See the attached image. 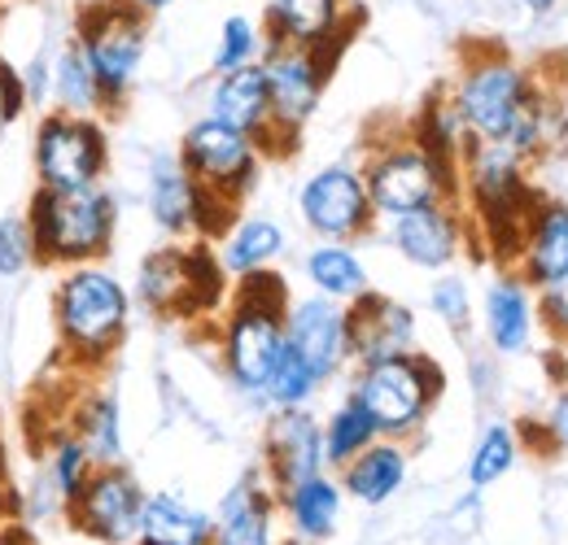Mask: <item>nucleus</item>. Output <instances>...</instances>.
<instances>
[{"mask_svg":"<svg viewBox=\"0 0 568 545\" xmlns=\"http://www.w3.org/2000/svg\"><path fill=\"white\" fill-rule=\"evenodd\" d=\"M324 472V428L302 407L281 410L267 428V476L276 489H293Z\"/></svg>","mask_w":568,"mask_h":545,"instance_id":"16","label":"nucleus"},{"mask_svg":"<svg viewBox=\"0 0 568 545\" xmlns=\"http://www.w3.org/2000/svg\"><path fill=\"white\" fill-rule=\"evenodd\" d=\"M284 511H288V524L297 537L324 542V537H333L337 515H342V484L328 480L324 472L302 480V484L284 489Z\"/></svg>","mask_w":568,"mask_h":545,"instance_id":"26","label":"nucleus"},{"mask_svg":"<svg viewBox=\"0 0 568 545\" xmlns=\"http://www.w3.org/2000/svg\"><path fill=\"white\" fill-rule=\"evenodd\" d=\"M428 301H433V315H442L450 328L468 323V288H464V279H437Z\"/></svg>","mask_w":568,"mask_h":545,"instance_id":"37","label":"nucleus"},{"mask_svg":"<svg viewBox=\"0 0 568 545\" xmlns=\"http://www.w3.org/2000/svg\"><path fill=\"white\" fill-rule=\"evenodd\" d=\"M284 341H288V349H293L320 380H328V376L351 358L342 301H328V297L293 301V306L284 310Z\"/></svg>","mask_w":568,"mask_h":545,"instance_id":"14","label":"nucleus"},{"mask_svg":"<svg viewBox=\"0 0 568 545\" xmlns=\"http://www.w3.org/2000/svg\"><path fill=\"white\" fill-rule=\"evenodd\" d=\"M551 432H556V436L568 445V393L556 402V410H551Z\"/></svg>","mask_w":568,"mask_h":545,"instance_id":"40","label":"nucleus"},{"mask_svg":"<svg viewBox=\"0 0 568 545\" xmlns=\"http://www.w3.org/2000/svg\"><path fill=\"white\" fill-rule=\"evenodd\" d=\"M13 511H18V497H13V484H9V463L0 454V528L13 520Z\"/></svg>","mask_w":568,"mask_h":545,"instance_id":"39","label":"nucleus"},{"mask_svg":"<svg viewBox=\"0 0 568 545\" xmlns=\"http://www.w3.org/2000/svg\"><path fill=\"white\" fill-rule=\"evenodd\" d=\"M258 53V27L245 18V13H232L223 27H219V49H214V74H227V70H241L254 62Z\"/></svg>","mask_w":568,"mask_h":545,"instance_id":"34","label":"nucleus"},{"mask_svg":"<svg viewBox=\"0 0 568 545\" xmlns=\"http://www.w3.org/2000/svg\"><path fill=\"white\" fill-rule=\"evenodd\" d=\"M128 315H132V297L97 263L71 267L53 288V328L67 358L79 367H97L114 358L128 332Z\"/></svg>","mask_w":568,"mask_h":545,"instance_id":"1","label":"nucleus"},{"mask_svg":"<svg viewBox=\"0 0 568 545\" xmlns=\"http://www.w3.org/2000/svg\"><path fill=\"white\" fill-rule=\"evenodd\" d=\"M459 240H464V223L455 214V205L437 202L425 209H412V214H398L394 218V245L407 263L416 267H450V258L459 254Z\"/></svg>","mask_w":568,"mask_h":545,"instance_id":"18","label":"nucleus"},{"mask_svg":"<svg viewBox=\"0 0 568 545\" xmlns=\"http://www.w3.org/2000/svg\"><path fill=\"white\" fill-rule=\"evenodd\" d=\"M49 96H53V110H67V114H83V119H101L110 105H105V92L97 83V74L88 66L83 49L67 40L49 66Z\"/></svg>","mask_w":568,"mask_h":545,"instance_id":"24","label":"nucleus"},{"mask_svg":"<svg viewBox=\"0 0 568 545\" xmlns=\"http://www.w3.org/2000/svg\"><path fill=\"white\" fill-rule=\"evenodd\" d=\"M276 502L263 484L245 480L223 497V511L211 528V545H276L272 537Z\"/></svg>","mask_w":568,"mask_h":545,"instance_id":"21","label":"nucleus"},{"mask_svg":"<svg viewBox=\"0 0 568 545\" xmlns=\"http://www.w3.org/2000/svg\"><path fill=\"white\" fill-rule=\"evenodd\" d=\"M534 83L529 74L516 66L503 49H481L464 74L455 83V96H450V110L459 119V127L481 144H503L516 114L525 110Z\"/></svg>","mask_w":568,"mask_h":545,"instance_id":"6","label":"nucleus"},{"mask_svg":"<svg viewBox=\"0 0 568 545\" xmlns=\"http://www.w3.org/2000/svg\"><path fill=\"white\" fill-rule=\"evenodd\" d=\"M284 254V232L272 218H245L236 223L227 236H223V271L232 275H250V271H267L276 258Z\"/></svg>","mask_w":568,"mask_h":545,"instance_id":"29","label":"nucleus"},{"mask_svg":"<svg viewBox=\"0 0 568 545\" xmlns=\"http://www.w3.org/2000/svg\"><path fill=\"white\" fill-rule=\"evenodd\" d=\"M71 40L83 49L88 66H92L101 92H105V105L119 110L123 96L132 92L136 74H141L144 44H149V18L141 9H132L128 0H92V4L79 9Z\"/></svg>","mask_w":568,"mask_h":545,"instance_id":"4","label":"nucleus"},{"mask_svg":"<svg viewBox=\"0 0 568 545\" xmlns=\"http://www.w3.org/2000/svg\"><path fill=\"white\" fill-rule=\"evenodd\" d=\"M442 393V371L425 353H394L363 362L355 380V402L367 410L381 436H407L425 423L433 398Z\"/></svg>","mask_w":568,"mask_h":545,"instance_id":"5","label":"nucleus"},{"mask_svg":"<svg viewBox=\"0 0 568 545\" xmlns=\"http://www.w3.org/2000/svg\"><path fill=\"white\" fill-rule=\"evenodd\" d=\"M511 463H516V441H511V432H507V428H486V436H481L477 450H473L468 480H473L477 489H486V484H495Z\"/></svg>","mask_w":568,"mask_h":545,"instance_id":"35","label":"nucleus"},{"mask_svg":"<svg viewBox=\"0 0 568 545\" xmlns=\"http://www.w3.org/2000/svg\"><path fill=\"white\" fill-rule=\"evenodd\" d=\"M197 209H202V188L184 171L180 153H162L149 166V214L162 232L184 236L197 232Z\"/></svg>","mask_w":568,"mask_h":545,"instance_id":"20","label":"nucleus"},{"mask_svg":"<svg viewBox=\"0 0 568 545\" xmlns=\"http://www.w3.org/2000/svg\"><path fill=\"white\" fill-rule=\"evenodd\" d=\"M40 258H36V236H31V223H27V209L22 214H4L0 218V275H22L31 271Z\"/></svg>","mask_w":568,"mask_h":545,"instance_id":"36","label":"nucleus"},{"mask_svg":"<svg viewBox=\"0 0 568 545\" xmlns=\"http://www.w3.org/2000/svg\"><path fill=\"white\" fill-rule=\"evenodd\" d=\"M27 223H31L40 263L83 267V263H97V258L110 254L119 209H114V197L101 184L74 188V193L36 188V197L27 205Z\"/></svg>","mask_w":568,"mask_h":545,"instance_id":"3","label":"nucleus"},{"mask_svg":"<svg viewBox=\"0 0 568 545\" xmlns=\"http://www.w3.org/2000/svg\"><path fill=\"white\" fill-rule=\"evenodd\" d=\"M214 520L202 515L197 506H189L175 493H153L141 506V528L136 542L141 545H211Z\"/></svg>","mask_w":568,"mask_h":545,"instance_id":"22","label":"nucleus"},{"mask_svg":"<svg viewBox=\"0 0 568 545\" xmlns=\"http://www.w3.org/2000/svg\"><path fill=\"white\" fill-rule=\"evenodd\" d=\"M403 480H407V454L394 441H372L346 463V489H351V497L367 502V506L389 502L403 489Z\"/></svg>","mask_w":568,"mask_h":545,"instance_id":"25","label":"nucleus"},{"mask_svg":"<svg viewBox=\"0 0 568 545\" xmlns=\"http://www.w3.org/2000/svg\"><path fill=\"white\" fill-rule=\"evenodd\" d=\"M520 267L525 279L547 288L556 279L568 275V209L565 205H542L529 223V236H525V249H520Z\"/></svg>","mask_w":568,"mask_h":545,"instance_id":"23","label":"nucleus"},{"mask_svg":"<svg viewBox=\"0 0 568 545\" xmlns=\"http://www.w3.org/2000/svg\"><path fill=\"white\" fill-rule=\"evenodd\" d=\"M306 279L328 301H355V297L367 292V271L355 258V249H346V245H320L306 258Z\"/></svg>","mask_w":568,"mask_h":545,"instance_id":"30","label":"nucleus"},{"mask_svg":"<svg viewBox=\"0 0 568 545\" xmlns=\"http://www.w3.org/2000/svg\"><path fill=\"white\" fill-rule=\"evenodd\" d=\"M136 292L153 315H166V319L206 315L223 292V267L214 263L206 245H193V249L166 245L141 263Z\"/></svg>","mask_w":568,"mask_h":545,"instance_id":"8","label":"nucleus"},{"mask_svg":"<svg viewBox=\"0 0 568 545\" xmlns=\"http://www.w3.org/2000/svg\"><path fill=\"white\" fill-rule=\"evenodd\" d=\"M363 184H367V197H372L376 214L398 218V214L446 202V193L455 184V166L437 162L420 140H403V144H389L385 153H376L367 162Z\"/></svg>","mask_w":568,"mask_h":545,"instance_id":"10","label":"nucleus"},{"mask_svg":"<svg viewBox=\"0 0 568 545\" xmlns=\"http://www.w3.org/2000/svg\"><path fill=\"white\" fill-rule=\"evenodd\" d=\"M376 436H381V432H376V423H372V419H367V410L351 398L346 407L333 410V419H328V428H324V463L346 467L358 450H367Z\"/></svg>","mask_w":568,"mask_h":545,"instance_id":"31","label":"nucleus"},{"mask_svg":"<svg viewBox=\"0 0 568 545\" xmlns=\"http://www.w3.org/2000/svg\"><path fill=\"white\" fill-rule=\"evenodd\" d=\"M315 389H320V376L284 345L281 362H276V371H272V380H267V389H263V398L272 402V407L281 410H293V407H306L311 398H315Z\"/></svg>","mask_w":568,"mask_h":545,"instance_id":"33","label":"nucleus"},{"mask_svg":"<svg viewBox=\"0 0 568 545\" xmlns=\"http://www.w3.org/2000/svg\"><path fill=\"white\" fill-rule=\"evenodd\" d=\"M346 341H351V358L358 362L412 353L416 349V315L394 297L363 292L346 310Z\"/></svg>","mask_w":568,"mask_h":545,"instance_id":"15","label":"nucleus"},{"mask_svg":"<svg viewBox=\"0 0 568 545\" xmlns=\"http://www.w3.org/2000/svg\"><path fill=\"white\" fill-rule=\"evenodd\" d=\"M297 209L306 218L311 232H320L324 240H355L372 227L376 209L367 197L363 175L351 166H324L315 171L302 193H297Z\"/></svg>","mask_w":568,"mask_h":545,"instance_id":"13","label":"nucleus"},{"mask_svg":"<svg viewBox=\"0 0 568 545\" xmlns=\"http://www.w3.org/2000/svg\"><path fill=\"white\" fill-rule=\"evenodd\" d=\"M333 70V53L320 49H288V44H267L263 74H267V96H272V127L258 140V153L272 148V136L293 140L306 119L315 114L324 83Z\"/></svg>","mask_w":568,"mask_h":545,"instance_id":"11","label":"nucleus"},{"mask_svg":"<svg viewBox=\"0 0 568 545\" xmlns=\"http://www.w3.org/2000/svg\"><path fill=\"white\" fill-rule=\"evenodd\" d=\"M180 162L184 171L193 175V184L219 205L241 202L250 188H254V175H258V144L254 136L219 123V119H202L184 132V144H180Z\"/></svg>","mask_w":568,"mask_h":545,"instance_id":"9","label":"nucleus"},{"mask_svg":"<svg viewBox=\"0 0 568 545\" xmlns=\"http://www.w3.org/2000/svg\"><path fill=\"white\" fill-rule=\"evenodd\" d=\"M71 432L83 441L97 467L123 463V419L110 393H83L79 407L71 410Z\"/></svg>","mask_w":568,"mask_h":545,"instance_id":"27","label":"nucleus"},{"mask_svg":"<svg viewBox=\"0 0 568 545\" xmlns=\"http://www.w3.org/2000/svg\"><path fill=\"white\" fill-rule=\"evenodd\" d=\"M211 119L254 136V144L272 127V96H267V74L263 62H250L241 70L219 74L211 88Z\"/></svg>","mask_w":568,"mask_h":545,"instance_id":"19","label":"nucleus"},{"mask_svg":"<svg viewBox=\"0 0 568 545\" xmlns=\"http://www.w3.org/2000/svg\"><path fill=\"white\" fill-rule=\"evenodd\" d=\"M0 4H4V0H0Z\"/></svg>","mask_w":568,"mask_h":545,"instance_id":"43","label":"nucleus"},{"mask_svg":"<svg viewBox=\"0 0 568 545\" xmlns=\"http://www.w3.org/2000/svg\"><path fill=\"white\" fill-rule=\"evenodd\" d=\"M128 4H132V9H141L144 18H149V13H162V9H171L175 0H128Z\"/></svg>","mask_w":568,"mask_h":545,"instance_id":"41","label":"nucleus"},{"mask_svg":"<svg viewBox=\"0 0 568 545\" xmlns=\"http://www.w3.org/2000/svg\"><path fill=\"white\" fill-rule=\"evenodd\" d=\"M342 40V0H267V44L337 53Z\"/></svg>","mask_w":568,"mask_h":545,"instance_id":"17","label":"nucleus"},{"mask_svg":"<svg viewBox=\"0 0 568 545\" xmlns=\"http://www.w3.org/2000/svg\"><path fill=\"white\" fill-rule=\"evenodd\" d=\"M31 162H36V184L49 193H74V188L101 184L110 166V144H105L101 119L49 110L36 127Z\"/></svg>","mask_w":568,"mask_h":545,"instance_id":"7","label":"nucleus"},{"mask_svg":"<svg viewBox=\"0 0 568 545\" xmlns=\"http://www.w3.org/2000/svg\"><path fill=\"white\" fill-rule=\"evenodd\" d=\"M284 310H288V297H284L281 275H241V288H236V301H232V315L223 328V362H227V376L245 393H263L281 362L284 345H288L284 341Z\"/></svg>","mask_w":568,"mask_h":545,"instance_id":"2","label":"nucleus"},{"mask_svg":"<svg viewBox=\"0 0 568 545\" xmlns=\"http://www.w3.org/2000/svg\"><path fill=\"white\" fill-rule=\"evenodd\" d=\"M141 506V484L132 480V472H123V463H110V467H92L88 472L79 493L67 502V515H71V524L79 533H88V537H97L105 545H123L136 542Z\"/></svg>","mask_w":568,"mask_h":545,"instance_id":"12","label":"nucleus"},{"mask_svg":"<svg viewBox=\"0 0 568 545\" xmlns=\"http://www.w3.org/2000/svg\"><path fill=\"white\" fill-rule=\"evenodd\" d=\"M486 328H490V341L503 353H520L529 345V328H534V306H529V292L520 279H495L490 292H486Z\"/></svg>","mask_w":568,"mask_h":545,"instance_id":"28","label":"nucleus"},{"mask_svg":"<svg viewBox=\"0 0 568 545\" xmlns=\"http://www.w3.org/2000/svg\"><path fill=\"white\" fill-rule=\"evenodd\" d=\"M44 463H49V480H53V489L62 493V502H71L74 493H79V484L88 480V472L97 467L92 454L83 450V441L74 436L71 428H62V432L49 436V445H44Z\"/></svg>","mask_w":568,"mask_h":545,"instance_id":"32","label":"nucleus"},{"mask_svg":"<svg viewBox=\"0 0 568 545\" xmlns=\"http://www.w3.org/2000/svg\"><path fill=\"white\" fill-rule=\"evenodd\" d=\"M542 292H547V297H542V315H547V323L560 328V332L568 337V275L565 279H556V284H547Z\"/></svg>","mask_w":568,"mask_h":545,"instance_id":"38","label":"nucleus"},{"mask_svg":"<svg viewBox=\"0 0 568 545\" xmlns=\"http://www.w3.org/2000/svg\"><path fill=\"white\" fill-rule=\"evenodd\" d=\"M534 13H547V9H556V0H525Z\"/></svg>","mask_w":568,"mask_h":545,"instance_id":"42","label":"nucleus"}]
</instances>
